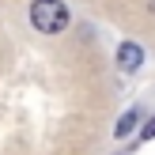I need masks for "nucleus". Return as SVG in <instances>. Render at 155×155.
Instances as JSON below:
<instances>
[{"label": "nucleus", "mask_w": 155, "mask_h": 155, "mask_svg": "<svg viewBox=\"0 0 155 155\" xmlns=\"http://www.w3.org/2000/svg\"><path fill=\"white\" fill-rule=\"evenodd\" d=\"M140 61H144V49H140L136 42L117 45V68H125V72H136V68H140Z\"/></svg>", "instance_id": "f03ea898"}, {"label": "nucleus", "mask_w": 155, "mask_h": 155, "mask_svg": "<svg viewBox=\"0 0 155 155\" xmlns=\"http://www.w3.org/2000/svg\"><path fill=\"white\" fill-rule=\"evenodd\" d=\"M136 121H140V110H129L125 117L117 121V129H114V133H117V136H129V133L136 129Z\"/></svg>", "instance_id": "7ed1b4c3"}, {"label": "nucleus", "mask_w": 155, "mask_h": 155, "mask_svg": "<svg viewBox=\"0 0 155 155\" xmlns=\"http://www.w3.org/2000/svg\"><path fill=\"white\" fill-rule=\"evenodd\" d=\"M30 23L42 34H57V30L68 27V8L61 0H34L30 4Z\"/></svg>", "instance_id": "f257e3e1"}, {"label": "nucleus", "mask_w": 155, "mask_h": 155, "mask_svg": "<svg viewBox=\"0 0 155 155\" xmlns=\"http://www.w3.org/2000/svg\"><path fill=\"white\" fill-rule=\"evenodd\" d=\"M151 12H155V0H151Z\"/></svg>", "instance_id": "20e7f679"}]
</instances>
